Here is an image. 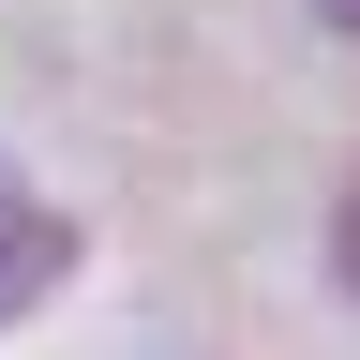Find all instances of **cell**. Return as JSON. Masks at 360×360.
Wrapping results in <instances>:
<instances>
[{"mask_svg":"<svg viewBox=\"0 0 360 360\" xmlns=\"http://www.w3.org/2000/svg\"><path fill=\"white\" fill-rule=\"evenodd\" d=\"M330 270H345V300H360V195L330 210Z\"/></svg>","mask_w":360,"mask_h":360,"instance_id":"7a4b0ae2","label":"cell"},{"mask_svg":"<svg viewBox=\"0 0 360 360\" xmlns=\"http://www.w3.org/2000/svg\"><path fill=\"white\" fill-rule=\"evenodd\" d=\"M60 255H75V240H60V225H45V210L15 195V180H0V300H30V285H45Z\"/></svg>","mask_w":360,"mask_h":360,"instance_id":"6da1fadb","label":"cell"},{"mask_svg":"<svg viewBox=\"0 0 360 360\" xmlns=\"http://www.w3.org/2000/svg\"><path fill=\"white\" fill-rule=\"evenodd\" d=\"M315 15H330V30H360V0H315Z\"/></svg>","mask_w":360,"mask_h":360,"instance_id":"3957f363","label":"cell"}]
</instances>
